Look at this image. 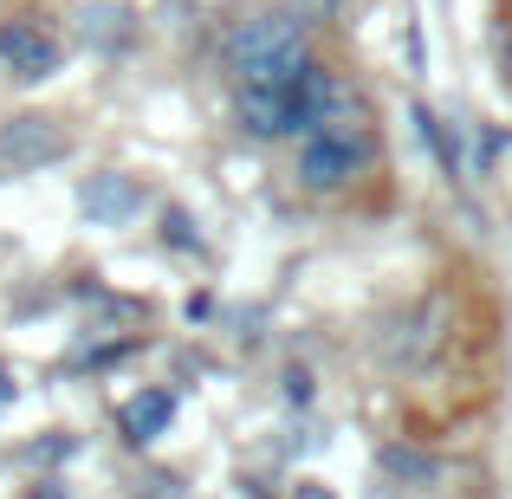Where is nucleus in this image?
<instances>
[{
	"label": "nucleus",
	"instance_id": "nucleus-10",
	"mask_svg": "<svg viewBox=\"0 0 512 499\" xmlns=\"http://www.w3.org/2000/svg\"><path fill=\"white\" fill-rule=\"evenodd\" d=\"M163 227H169V234H163L169 247H195V234H188V214H182V208H169V214H163Z\"/></svg>",
	"mask_w": 512,
	"mask_h": 499
},
{
	"label": "nucleus",
	"instance_id": "nucleus-6",
	"mask_svg": "<svg viewBox=\"0 0 512 499\" xmlns=\"http://www.w3.org/2000/svg\"><path fill=\"white\" fill-rule=\"evenodd\" d=\"M78 201H85V214L98 227H130L143 214V188L130 182V175H117V169H104V175H91L85 188H78Z\"/></svg>",
	"mask_w": 512,
	"mask_h": 499
},
{
	"label": "nucleus",
	"instance_id": "nucleus-5",
	"mask_svg": "<svg viewBox=\"0 0 512 499\" xmlns=\"http://www.w3.org/2000/svg\"><path fill=\"white\" fill-rule=\"evenodd\" d=\"M240 130L260 143L299 137V111H292V85H240Z\"/></svg>",
	"mask_w": 512,
	"mask_h": 499
},
{
	"label": "nucleus",
	"instance_id": "nucleus-9",
	"mask_svg": "<svg viewBox=\"0 0 512 499\" xmlns=\"http://www.w3.org/2000/svg\"><path fill=\"white\" fill-rule=\"evenodd\" d=\"M383 467H389V474H415V480L435 474V461H422L415 448H383Z\"/></svg>",
	"mask_w": 512,
	"mask_h": 499
},
{
	"label": "nucleus",
	"instance_id": "nucleus-8",
	"mask_svg": "<svg viewBox=\"0 0 512 499\" xmlns=\"http://www.w3.org/2000/svg\"><path fill=\"white\" fill-rule=\"evenodd\" d=\"M415 130H422V143L441 156V169H448V175H461V143L448 137V124H441V117L428 111V104H415Z\"/></svg>",
	"mask_w": 512,
	"mask_h": 499
},
{
	"label": "nucleus",
	"instance_id": "nucleus-1",
	"mask_svg": "<svg viewBox=\"0 0 512 499\" xmlns=\"http://www.w3.org/2000/svg\"><path fill=\"white\" fill-rule=\"evenodd\" d=\"M227 72L240 85H292V78L312 65V33L292 13H247V20L227 33Z\"/></svg>",
	"mask_w": 512,
	"mask_h": 499
},
{
	"label": "nucleus",
	"instance_id": "nucleus-3",
	"mask_svg": "<svg viewBox=\"0 0 512 499\" xmlns=\"http://www.w3.org/2000/svg\"><path fill=\"white\" fill-rule=\"evenodd\" d=\"M65 156H72V130H65L59 117H46V111H20V117H7V124H0V169H13V175H39V169L65 163Z\"/></svg>",
	"mask_w": 512,
	"mask_h": 499
},
{
	"label": "nucleus",
	"instance_id": "nucleus-2",
	"mask_svg": "<svg viewBox=\"0 0 512 499\" xmlns=\"http://www.w3.org/2000/svg\"><path fill=\"white\" fill-rule=\"evenodd\" d=\"M376 156L370 130H305L299 137V188L312 195H338L350 188V175Z\"/></svg>",
	"mask_w": 512,
	"mask_h": 499
},
{
	"label": "nucleus",
	"instance_id": "nucleus-7",
	"mask_svg": "<svg viewBox=\"0 0 512 499\" xmlns=\"http://www.w3.org/2000/svg\"><path fill=\"white\" fill-rule=\"evenodd\" d=\"M169 422H175V396H169V389H143V396H130L124 409H117V428H124V441H130V448L156 441Z\"/></svg>",
	"mask_w": 512,
	"mask_h": 499
},
{
	"label": "nucleus",
	"instance_id": "nucleus-13",
	"mask_svg": "<svg viewBox=\"0 0 512 499\" xmlns=\"http://www.w3.org/2000/svg\"><path fill=\"white\" fill-rule=\"evenodd\" d=\"M33 499H59V493H33Z\"/></svg>",
	"mask_w": 512,
	"mask_h": 499
},
{
	"label": "nucleus",
	"instance_id": "nucleus-11",
	"mask_svg": "<svg viewBox=\"0 0 512 499\" xmlns=\"http://www.w3.org/2000/svg\"><path fill=\"white\" fill-rule=\"evenodd\" d=\"M13 396H20V383H13V370L0 363V409H13Z\"/></svg>",
	"mask_w": 512,
	"mask_h": 499
},
{
	"label": "nucleus",
	"instance_id": "nucleus-12",
	"mask_svg": "<svg viewBox=\"0 0 512 499\" xmlns=\"http://www.w3.org/2000/svg\"><path fill=\"white\" fill-rule=\"evenodd\" d=\"M292 499H338V493L318 487V480H299V487H292Z\"/></svg>",
	"mask_w": 512,
	"mask_h": 499
},
{
	"label": "nucleus",
	"instance_id": "nucleus-4",
	"mask_svg": "<svg viewBox=\"0 0 512 499\" xmlns=\"http://www.w3.org/2000/svg\"><path fill=\"white\" fill-rule=\"evenodd\" d=\"M0 65L13 78H26V85H39V78H52L65 65V39L39 20H7L0 26Z\"/></svg>",
	"mask_w": 512,
	"mask_h": 499
}]
</instances>
